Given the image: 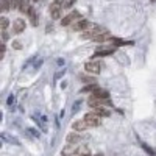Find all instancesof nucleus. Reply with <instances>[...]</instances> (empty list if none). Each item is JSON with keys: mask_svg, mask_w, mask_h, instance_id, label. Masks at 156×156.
I'll return each mask as SVG.
<instances>
[{"mask_svg": "<svg viewBox=\"0 0 156 156\" xmlns=\"http://www.w3.org/2000/svg\"><path fill=\"white\" fill-rule=\"evenodd\" d=\"M84 70L87 72V74H92V75H98L102 70V63L98 59H91L87 61V63L84 64Z\"/></svg>", "mask_w": 156, "mask_h": 156, "instance_id": "obj_1", "label": "nucleus"}, {"mask_svg": "<svg viewBox=\"0 0 156 156\" xmlns=\"http://www.w3.org/2000/svg\"><path fill=\"white\" fill-rule=\"evenodd\" d=\"M63 2H59V0H55L53 3H50V6H48V11H50V16L53 20H56V19L61 17V11H63Z\"/></svg>", "mask_w": 156, "mask_h": 156, "instance_id": "obj_2", "label": "nucleus"}, {"mask_svg": "<svg viewBox=\"0 0 156 156\" xmlns=\"http://www.w3.org/2000/svg\"><path fill=\"white\" fill-rule=\"evenodd\" d=\"M84 122L87 123V127H98L102 123V117L92 111V112H87L84 116Z\"/></svg>", "mask_w": 156, "mask_h": 156, "instance_id": "obj_3", "label": "nucleus"}, {"mask_svg": "<svg viewBox=\"0 0 156 156\" xmlns=\"http://www.w3.org/2000/svg\"><path fill=\"white\" fill-rule=\"evenodd\" d=\"M80 19H81V17H80V13H78V11H72V13H69V14H67L66 17L63 19V22H61V25H63V27H69V25H74V24H75V22H77V20H80Z\"/></svg>", "mask_w": 156, "mask_h": 156, "instance_id": "obj_4", "label": "nucleus"}, {"mask_svg": "<svg viewBox=\"0 0 156 156\" xmlns=\"http://www.w3.org/2000/svg\"><path fill=\"white\" fill-rule=\"evenodd\" d=\"M91 97H95V98H100V100H109V92L105 89H100V87H95L91 94Z\"/></svg>", "mask_w": 156, "mask_h": 156, "instance_id": "obj_5", "label": "nucleus"}, {"mask_svg": "<svg viewBox=\"0 0 156 156\" xmlns=\"http://www.w3.org/2000/svg\"><path fill=\"white\" fill-rule=\"evenodd\" d=\"M87 27H89V20L87 19H80V20H77L72 25V30L74 31H84Z\"/></svg>", "mask_w": 156, "mask_h": 156, "instance_id": "obj_6", "label": "nucleus"}, {"mask_svg": "<svg viewBox=\"0 0 156 156\" xmlns=\"http://www.w3.org/2000/svg\"><path fill=\"white\" fill-rule=\"evenodd\" d=\"M25 20L24 19H16V20L13 22V31H14V35H19V33H22L25 30Z\"/></svg>", "mask_w": 156, "mask_h": 156, "instance_id": "obj_7", "label": "nucleus"}, {"mask_svg": "<svg viewBox=\"0 0 156 156\" xmlns=\"http://www.w3.org/2000/svg\"><path fill=\"white\" fill-rule=\"evenodd\" d=\"M72 128H74L75 131H84L86 128H87V123L84 122V119H81V120H75V122H74V125H72Z\"/></svg>", "mask_w": 156, "mask_h": 156, "instance_id": "obj_8", "label": "nucleus"}, {"mask_svg": "<svg viewBox=\"0 0 156 156\" xmlns=\"http://www.w3.org/2000/svg\"><path fill=\"white\" fill-rule=\"evenodd\" d=\"M116 52V47H111V48H97L95 50V56H108V55H112Z\"/></svg>", "mask_w": 156, "mask_h": 156, "instance_id": "obj_9", "label": "nucleus"}, {"mask_svg": "<svg viewBox=\"0 0 156 156\" xmlns=\"http://www.w3.org/2000/svg\"><path fill=\"white\" fill-rule=\"evenodd\" d=\"M83 138L80 134H77V133H70L69 136H67V142L72 144V145H78V142L81 140Z\"/></svg>", "mask_w": 156, "mask_h": 156, "instance_id": "obj_10", "label": "nucleus"}, {"mask_svg": "<svg viewBox=\"0 0 156 156\" xmlns=\"http://www.w3.org/2000/svg\"><path fill=\"white\" fill-rule=\"evenodd\" d=\"M28 10H30V0H20V2H19V11L27 14Z\"/></svg>", "mask_w": 156, "mask_h": 156, "instance_id": "obj_11", "label": "nucleus"}, {"mask_svg": "<svg viewBox=\"0 0 156 156\" xmlns=\"http://www.w3.org/2000/svg\"><path fill=\"white\" fill-rule=\"evenodd\" d=\"M94 112L98 114L100 117H102V116H103V117H108L109 114H111V112H109V109H106L105 106H102V108H95V109H94Z\"/></svg>", "mask_w": 156, "mask_h": 156, "instance_id": "obj_12", "label": "nucleus"}, {"mask_svg": "<svg viewBox=\"0 0 156 156\" xmlns=\"http://www.w3.org/2000/svg\"><path fill=\"white\" fill-rule=\"evenodd\" d=\"M61 2H63V8L64 10H70L72 6L75 5V2H77V0H61Z\"/></svg>", "mask_w": 156, "mask_h": 156, "instance_id": "obj_13", "label": "nucleus"}, {"mask_svg": "<svg viewBox=\"0 0 156 156\" xmlns=\"http://www.w3.org/2000/svg\"><path fill=\"white\" fill-rule=\"evenodd\" d=\"M8 25H10V20L6 17H2L0 19V27H2V31H5L6 28H8Z\"/></svg>", "mask_w": 156, "mask_h": 156, "instance_id": "obj_14", "label": "nucleus"}, {"mask_svg": "<svg viewBox=\"0 0 156 156\" xmlns=\"http://www.w3.org/2000/svg\"><path fill=\"white\" fill-rule=\"evenodd\" d=\"M10 0H2V5H0V8H2V13L3 11H10Z\"/></svg>", "mask_w": 156, "mask_h": 156, "instance_id": "obj_15", "label": "nucleus"}, {"mask_svg": "<svg viewBox=\"0 0 156 156\" xmlns=\"http://www.w3.org/2000/svg\"><path fill=\"white\" fill-rule=\"evenodd\" d=\"M5 50H6V45L2 42V45H0V58L3 59V56H5Z\"/></svg>", "mask_w": 156, "mask_h": 156, "instance_id": "obj_16", "label": "nucleus"}, {"mask_svg": "<svg viewBox=\"0 0 156 156\" xmlns=\"http://www.w3.org/2000/svg\"><path fill=\"white\" fill-rule=\"evenodd\" d=\"M13 47L16 48V50H20V48H22V44L19 42V41H14V42H13Z\"/></svg>", "mask_w": 156, "mask_h": 156, "instance_id": "obj_17", "label": "nucleus"}, {"mask_svg": "<svg viewBox=\"0 0 156 156\" xmlns=\"http://www.w3.org/2000/svg\"><path fill=\"white\" fill-rule=\"evenodd\" d=\"M2 39H3V41L8 39V33H6V31H2Z\"/></svg>", "mask_w": 156, "mask_h": 156, "instance_id": "obj_18", "label": "nucleus"}, {"mask_svg": "<svg viewBox=\"0 0 156 156\" xmlns=\"http://www.w3.org/2000/svg\"><path fill=\"white\" fill-rule=\"evenodd\" d=\"M33 2H37V0H33Z\"/></svg>", "mask_w": 156, "mask_h": 156, "instance_id": "obj_19", "label": "nucleus"}]
</instances>
